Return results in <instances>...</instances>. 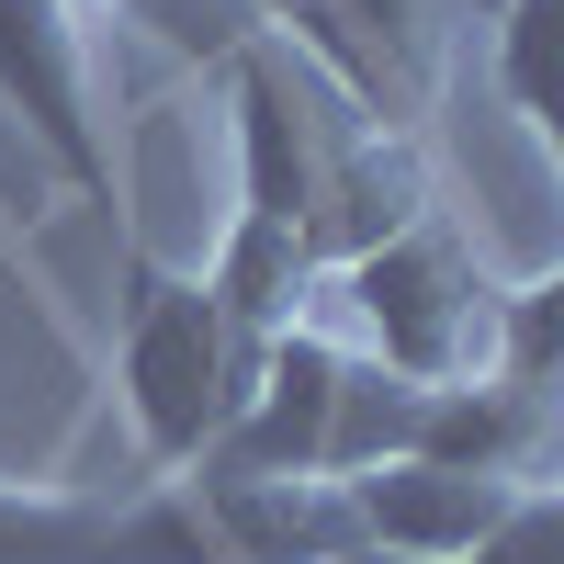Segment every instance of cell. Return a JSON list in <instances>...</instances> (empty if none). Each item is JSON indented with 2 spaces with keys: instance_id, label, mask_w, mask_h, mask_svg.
<instances>
[{
  "instance_id": "4fadbf2b",
  "label": "cell",
  "mask_w": 564,
  "mask_h": 564,
  "mask_svg": "<svg viewBox=\"0 0 564 564\" xmlns=\"http://www.w3.org/2000/svg\"><path fill=\"white\" fill-rule=\"evenodd\" d=\"M553 45H564V0H497V90L542 148H564V90H553Z\"/></svg>"
},
{
  "instance_id": "277c9868",
  "label": "cell",
  "mask_w": 564,
  "mask_h": 564,
  "mask_svg": "<svg viewBox=\"0 0 564 564\" xmlns=\"http://www.w3.org/2000/svg\"><path fill=\"white\" fill-rule=\"evenodd\" d=\"M0 102L57 159L90 204H124L113 181V124H102V68H90V12L79 0H0Z\"/></svg>"
},
{
  "instance_id": "9c48e42d",
  "label": "cell",
  "mask_w": 564,
  "mask_h": 564,
  "mask_svg": "<svg viewBox=\"0 0 564 564\" xmlns=\"http://www.w3.org/2000/svg\"><path fill=\"white\" fill-rule=\"evenodd\" d=\"M430 215V148L406 135V113H361L350 135H339V159H327V193H316V260L339 271V260H361L372 238H395V226H417Z\"/></svg>"
},
{
  "instance_id": "7c38bea8",
  "label": "cell",
  "mask_w": 564,
  "mask_h": 564,
  "mask_svg": "<svg viewBox=\"0 0 564 564\" xmlns=\"http://www.w3.org/2000/svg\"><path fill=\"white\" fill-rule=\"evenodd\" d=\"M417 395L430 384H406V372H384L372 350L339 361V417H327V475H372V463H395L417 441Z\"/></svg>"
},
{
  "instance_id": "6da1fadb",
  "label": "cell",
  "mask_w": 564,
  "mask_h": 564,
  "mask_svg": "<svg viewBox=\"0 0 564 564\" xmlns=\"http://www.w3.org/2000/svg\"><path fill=\"white\" fill-rule=\"evenodd\" d=\"M124 417H135V452H148V475H181V463H204L215 430L238 417L249 372L271 339H249L238 316L215 305L204 271H170L159 249H124Z\"/></svg>"
},
{
  "instance_id": "2e32d148",
  "label": "cell",
  "mask_w": 564,
  "mask_h": 564,
  "mask_svg": "<svg viewBox=\"0 0 564 564\" xmlns=\"http://www.w3.org/2000/svg\"><path fill=\"white\" fill-rule=\"evenodd\" d=\"M463 564H564V486H553V475L520 486V497H508V520L463 553Z\"/></svg>"
},
{
  "instance_id": "7a4b0ae2",
  "label": "cell",
  "mask_w": 564,
  "mask_h": 564,
  "mask_svg": "<svg viewBox=\"0 0 564 564\" xmlns=\"http://www.w3.org/2000/svg\"><path fill=\"white\" fill-rule=\"evenodd\" d=\"M361 316V339L384 372H406V384H452V372H486V327H497V282L486 260L463 249V226L430 204L417 226H395V238H372L361 260L327 271Z\"/></svg>"
},
{
  "instance_id": "9a60e30c",
  "label": "cell",
  "mask_w": 564,
  "mask_h": 564,
  "mask_svg": "<svg viewBox=\"0 0 564 564\" xmlns=\"http://www.w3.org/2000/svg\"><path fill=\"white\" fill-rule=\"evenodd\" d=\"M79 12H135V23H159L181 57H226L238 34H260L249 0H79Z\"/></svg>"
},
{
  "instance_id": "8fae6325",
  "label": "cell",
  "mask_w": 564,
  "mask_h": 564,
  "mask_svg": "<svg viewBox=\"0 0 564 564\" xmlns=\"http://www.w3.org/2000/svg\"><path fill=\"white\" fill-rule=\"evenodd\" d=\"M204 282H215V305L249 327V339H282V327H305V305H316V282H327V260H316V238L294 215H226V238H215V260H204Z\"/></svg>"
},
{
  "instance_id": "e0dca14e",
  "label": "cell",
  "mask_w": 564,
  "mask_h": 564,
  "mask_svg": "<svg viewBox=\"0 0 564 564\" xmlns=\"http://www.w3.org/2000/svg\"><path fill=\"white\" fill-rule=\"evenodd\" d=\"M339 564H417V553H384V542H350Z\"/></svg>"
},
{
  "instance_id": "5bb4252c",
  "label": "cell",
  "mask_w": 564,
  "mask_h": 564,
  "mask_svg": "<svg viewBox=\"0 0 564 564\" xmlns=\"http://www.w3.org/2000/svg\"><path fill=\"white\" fill-rule=\"evenodd\" d=\"M553 327H564V271L497 282V327H486V372L520 395H553Z\"/></svg>"
},
{
  "instance_id": "8992f818",
  "label": "cell",
  "mask_w": 564,
  "mask_h": 564,
  "mask_svg": "<svg viewBox=\"0 0 564 564\" xmlns=\"http://www.w3.org/2000/svg\"><path fill=\"white\" fill-rule=\"evenodd\" d=\"M181 497H193L215 564H339L361 542L350 475H226V463H181Z\"/></svg>"
},
{
  "instance_id": "ba28073f",
  "label": "cell",
  "mask_w": 564,
  "mask_h": 564,
  "mask_svg": "<svg viewBox=\"0 0 564 564\" xmlns=\"http://www.w3.org/2000/svg\"><path fill=\"white\" fill-rule=\"evenodd\" d=\"M542 486V475H531ZM508 475H463V463H372V475H350V508H361V542H384V553H417V564H463L497 520H508Z\"/></svg>"
},
{
  "instance_id": "3957f363",
  "label": "cell",
  "mask_w": 564,
  "mask_h": 564,
  "mask_svg": "<svg viewBox=\"0 0 564 564\" xmlns=\"http://www.w3.org/2000/svg\"><path fill=\"white\" fill-rule=\"evenodd\" d=\"M226 90H238V181H249V215H294L316 226V193H327V159H339V135L361 124V102L339 79H327L294 34H238L226 45Z\"/></svg>"
},
{
  "instance_id": "30bf717a",
  "label": "cell",
  "mask_w": 564,
  "mask_h": 564,
  "mask_svg": "<svg viewBox=\"0 0 564 564\" xmlns=\"http://www.w3.org/2000/svg\"><path fill=\"white\" fill-rule=\"evenodd\" d=\"M417 463H463V475H508L531 486L553 463V395H520L497 372H452V384L417 395Z\"/></svg>"
},
{
  "instance_id": "52a82bcc",
  "label": "cell",
  "mask_w": 564,
  "mask_h": 564,
  "mask_svg": "<svg viewBox=\"0 0 564 564\" xmlns=\"http://www.w3.org/2000/svg\"><path fill=\"white\" fill-rule=\"evenodd\" d=\"M339 339L305 316V327H282V339L260 350L249 372V395L238 417L215 430L204 463H226V475H327V417H339Z\"/></svg>"
},
{
  "instance_id": "5b68a950",
  "label": "cell",
  "mask_w": 564,
  "mask_h": 564,
  "mask_svg": "<svg viewBox=\"0 0 564 564\" xmlns=\"http://www.w3.org/2000/svg\"><path fill=\"white\" fill-rule=\"evenodd\" d=\"M0 564H215V542L181 497V475H148L135 497L0 475Z\"/></svg>"
}]
</instances>
